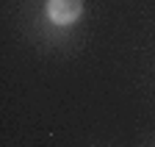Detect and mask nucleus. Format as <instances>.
<instances>
[{
  "label": "nucleus",
  "mask_w": 155,
  "mask_h": 147,
  "mask_svg": "<svg viewBox=\"0 0 155 147\" xmlns=\"http://www.w3.org/2000/svg\"><path fill=\"white\" fill-rule=\"evenodd\" d=\"M45 11L53 25H75L83 14V0H47Z\"/></svg>",
  "instance_id": "f257e3e1"
}]
</instances>
